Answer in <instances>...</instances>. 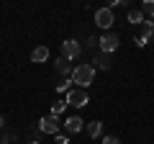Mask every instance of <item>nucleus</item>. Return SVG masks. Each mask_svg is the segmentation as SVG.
Instances as JSON below:
<instances>
[{
  "instance_id": "1",
  "label": "nucleus",
  "mask_w": 154,
  "mask_h": 144,
  "mask_svg": "<svg viewBox=\"0 0 154 144\" xmlns=\"http://www.w3.org/2000/svg\"><path fill=\"white\" fill-rule=\"evenodd\" d=\"M95 80V67L93 64H77L75 70H72V83H77V88H88V85H93Z\"/></svg>"
},
{
  "instance_id": "2",
  "label": "nucleus",
  "mask_w": 154,
  "mask_h": 144,
  "mask_svg": "<svg viewBox=\"0 0 154 144\" xmlns=\"http://www.w3.org/2000/svg\"><path fill=\"white\" fill-rule=\"evenodd\" d=\"M118 44H121V41H118V33H113V31H105L103 36L98 39V49L105 52V54L116 52V49H118Z\"/></svg>"
},
{
  "instance_id": "3",
  "label": "nucleus",
  "mask_w": 154,
  "mask_h": 144,
  "mask_svg": "<svg viewBox=\"0 0 154 144\" xmlns=\"http://www.w3.org/2000/svg\"><path fill=\"white\" fill-rule=\"evenodd\" d=\"M88 100H90V95H88V90H82V88H72L69 93H67V105L85 108V105H88Z\"/></svg>"
},
{
  "instance_id": "4",
  "label": "nucleus",
  "mask_w": 154,
  "mask_h": 144,
  "mask_svg": "<svg viewBox=\"0 0 154 144\" xmlns=\"http://www.w3.org/2000/svg\"><path fill=\"white\" fill-rule=\"evenodd\" d=\"M59 116H54V113H49V116H44L41 121H38V129H41V134H57L59 131Z\"/></svg>"
},
{
  "instance_id": "5",
  "label": "nucleus",
  "mask_w": 154,
  "mask_h": 144,
  "mask_svg": "<svg viewBox=\"0 0 154 144\" xmlns=\"http://www.w3.org/2000/svg\"><path fill=\"white\" fill-rule=\"evenodd\" d=\"M113 11H110V8H98V11H95V23H98L100 28H105V31H108L110 26H113Z\"/></svg>"
},
{
  "instance_id": "6",
  "label": "nucleus",
  "mask_w": 154,
  "mask_h": 144,
  "mask_svg": "<svg viewBox=\"0 0 154 144\" xmlns=\"http://www.w3.org/2000/svg\"><path fill=\"white\" fill-rule=\"evenodd\" d=\"M80 54H82V46L77 44L75 39H67V41H62V57H67V59H77Z\"/></svg>"
},
{
  "instance_id": "7",
  "label": "nucleus",
  "mask_w": 154,
  "mask_h": 144,
  "mask_svg": "<svg viewBox=\"0 0 154 144\" xmlns=\"http://www.w3.org/2000/svg\"><path fill=\"white\" fill-rule=\"evenodd\" d=\"M82 126H85V121L80 116H72V118H67V121H64V131L67 134H80V131H82Z\"/></svg>"
},
{
  "instance_id": "8",
  "label": "nucleus",
  "mask_w": 154,
  "mask_h": 144,
  "mask_svg": "<svg viewBox=\"0 0 154 144\" xmlns=\"http://www.w3.org/2000/svg\"><path fill=\"white\" fill-rule=\"evenodd\" d=\"M93 67H98V70H110L113 67V62H110V54H105V52H98L95 54V64Z\"/></svg>"
},
{
  "instance_id": "9",
  "label": "nucleus",
  "mask_w": 154,
  "mask_h": 144,
  "mask_svg": "<svg viewBox=\"0 0 154 144\" xmlns=\"http://www.w3.org/2000/svg\"><path fill=\"white\" fill-rule=\"evenodd\" d=\"M49 59V49L46 46H36V49L31 52V62H36V64H41V62Z\"/></svg>"
},
{
  "instance_id": "10",
  "label": "nucleus",
  "mask_w": 154,
  "mask_h": 144,
  "mask_svg": "<svg viewBox=\"0 0 154 144\" xmlns=\"http://www.w3.org/2000/svg\"><path fill=\"white\" fill-rule=\"evenodd\" d=\"M139 39H144L146 44L154 39V21H144L141 23V36H139Z\"/></svg>"
},
{
  "instance_id": "11",
  "label": "nucleus",
  "mask_w": 154,
  "mask_h": 144,
  "mask_svg": "<svg viewBox=\"0 0 154 144\" xmlns=\"http://www.w3.org/2000/svg\"><path fill=\"white\" fill-rule=\"evenodd\" d=\"M54 70L59 72V75H72V67H69V59H67V57H59V59L54 62Z\"/></svg>"
},
{
  "instance_id": "12",
  "label": "nucleus",
  "mask_w": 154,
  "mask_h": 144,
  "mask_svg": "<svg viewBox=\"0 0 154 144\" xmlns=\"http://www.w3.org/2000/svg\"><path fill=\"white\" fill-rule=\"evenodd\" d=\"M128 23H134V26H141V23H144V13L139 11V8H131V11H128Z\"/></svg>"
},
{
  "instance_id": "13",
  "label": "nucleus",
  "mask_w": 154,
  "mask_h": 144,
  "mask_svg": "<svg viewBox=\"0 0 154 144\" xmlns=\"http://www.w3.org/2000/svg\"><path fill=\"white\" fill-rule=\"evenodd\" d=\"M100 131H103V124H100V121L88 124V136H90V139H98V136H100Z\"/></svg>"
},
{
  "instance_id": "14",
  "label": "nucleus",
  "mask_w": 154,
  "mask_h": 144,
  "mask_svg": "<svg viewBox=\"0 0 154 144\" xmlns=\"http://www.w3.org/2000/svg\"><path fill=\"white\" fill-rule=\"evenodd\" d=\"M139 11H141L144 16L154 18V0H144V3H141V8H139Z\"/></svg>"
},
{
  "instance_id": "15",
  "label": "nucleus",
  "mask_w": 154,
  "mask_h": 144,
  "mask_svg": "<svg viewBox=\"0 0 154 144\" xmlns=\"http://www.w3.org/2000/svg\"><path fill=\"white\" fill-rule=\"evenodd\" d=\"M57 90H59V93H69V90H72V80L69 77L59 80V83H57Z\"/></svg>"
},
{
  "instance_id": "16",
  "label": "nucleus",
  "mask_w": 154,
  "mask_h": 144,
  "mask_svg": "<svg viewBox=\"0 0 154 144\" xmlns=\"http://www.w3.org/2000/svg\"><path fill=\"white\" fill-rule=\"evenodd\" d=\"M64 108H67V100H57V103H51V113H54V116H59Z\"/></svg>"
},
{
  "instance_id": "17",
  "label": "nucleus",
  "mask_w": 154,
  "mask_h": 144,
  "mask_svg": "<svg viewBox=\"0 0 154 144\" xmlns=\"http://www.w3.org/2000/svg\"><path fill=\"white\" fill-rule=\"evenodd\" d=\"M57 136V144H69V139H67V134H54Z\"/></svg>"
},
{
  "instance_id": "18",
  "label": "nucleus",
  "mask_w": 154,
  "mask_h": 144,
  "mask_svg": "<svg viewBox=\"0 0 154 144\" xmlns=\"http://www.w3.org/2000/svg\"><path fill=\"white\" fill-rule=\"evenodd\" d=\"M103 144H121V142H118L116 136H105V139H103Z\"/></svg>"
},
{
  "instance_id": "19",
  "label": "nucleus",
  "mask_w": 154,
  "mask_h": 144,
  "mask_svg": "<svg viewBox=\"0 0 154 144\" xmlns=\"http://www.w3.org/2000/svg\"><path fill=\"white\" fill-rule=\"evenodd\" d=\"M26 144H38V142H26Z\"/></svg>"
}]
</instances>
